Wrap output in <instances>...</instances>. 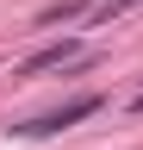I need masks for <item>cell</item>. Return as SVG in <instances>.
Masks as SVG:
<instances>
[{"mask_svg":"<svg viewBox=\"0 0 143 150\" xmlns=\"http://www.w3.org/2000/svg\"><path fill=\"white\" fill-rule=\"evenodd\" d=\"M68 19H87V0H56V6H44L31 25L44 31V25H68Z\"/></svg>","mask_w":143,"mask_h":150,"instance_id":"3957f363","label":"cell"},{"mask_svg":"<svg viewBox=\"0 0 143 150\" xmlns=\"http://www.w3.org/2000/svg\"><path fill=\"white\" fill-rule=\"evenodd\" d=\"M100 106H106L100 94H75V100L50 106V112H38V119H25V125H13V131H25V138H50V131H62V125H75V119H93Z\"/></svg>","mask_w":143,"mask_h":150,"instance_id":"6da1fadb","label":"cell"},{"mask_svg":"<svg viewBox=\"0 0 143 150\" xmlns=\"http://www.w3.org/2000/svg\"><path fill=\"white\" fill-rule=\"evenodd\" d=\"M81 63H87V50L75 44V38H62V44H44L38 56H25V63H19V75L31 81V75H50V69H81Z\"/></svg>","mask_w":143,"mask_h":150,"instance_id":"7a4b0ae2","label":"cell"}]
</instances>
